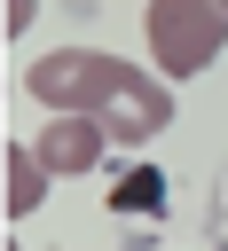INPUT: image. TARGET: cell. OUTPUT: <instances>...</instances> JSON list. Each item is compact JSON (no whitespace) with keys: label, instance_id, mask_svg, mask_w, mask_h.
I'll list each match as a JSON object with an SVG mask.
<instances>
[{"label":"cell","instance_id":"obj_1","mask_svg":"<svg viewBox=\"0 0 228 251\" xmlns=\"http://www.w3.org/2000/svg\"><path fill=\"white\" fill-rule=\"evenodd\" d=\"M31 102L55 110V118H102L110 126V149H142L149 133L173 126V94L165 78H149L142 63H118V55H86V47H55L24 71Z\"/></svg>","mask_w":228,"mask_h":251},{"label":"cell","instance_id":"obj_2","mask_svg":"<svg viewBox=\"0 0 228 251\" xmlns=\"http://www.w3.org/2000/svg\"><path fill=\"white\" fill-rule=\"evenodd\" d=\"M142 31H149V55H157L165 78H197L228 47V8L220 0H149Z\"/></svg>","mask_w":228,"mask_h":251},{"label":"cell","instance_id":"obj_3","mask_svg":"<svg viewBox=\"0 0 228 251\" xmlns=\"http://www.w3.org/2000/svg\"><path fill=\"white\" fill-rule=\"evenodd\" d=\"M31 149H39L47 173H94L102 149H110V126H102V118H55V126H39Z\"/></svg>","mask_w":228,"mask_h":251},{"label":"cell","instance_id":"obj_4","mask_svg":"<svg viewBox=\"0 0 228 251\" xmlns=\"http://www.w3.org/2000/svg\"><path fill=\"white\" fill-rule=\"evenodd\" d=\"M0 173H8V220H31L39 204H47V165H39V149H24V141H8L0 149Z\"/></svg>","mask_w":228,"mask_h":251},{"label":"cell","instance_id":"obj_5","mask_svg":"<svg viewBox=\"0 0 228 251\" xmlns=\"http://www.w3.org/2000/svg\"><path fill=\"white\" fill-rule=\"evenodd\" d=\"M118 204H126V212H149V204H165V180H157V173H134Z\"/></svg>","mask_w":228,"mask_h":251},{"label":"cell","instance_id":"obj_6","mask_svg":"<svg viewBox=\"0 0 228 251\" xmlns=\"http://www.w3.org/2000/svg\"><path fill=\"white\" fill-rule=\"evenodd\" d=\"M31 8H39V0H8V16H0V31H8V39H24V24H31Z\"/></svg>","mask_w":228,"mask_h":251},{"label":"cell","instance_id":"obj_7","mask_svg":"<svg viewBox=\"0 0 228 251\" xmlns=\"http://www.w3.org/2000/svg\"><path fill=\"white\" fill-rule=\"evenodd\" d=\"M220 8H228V0H220Z\"/></svg>","mask_w":228,"mask_h":251}]
</instances>
